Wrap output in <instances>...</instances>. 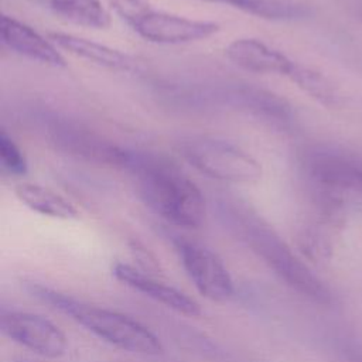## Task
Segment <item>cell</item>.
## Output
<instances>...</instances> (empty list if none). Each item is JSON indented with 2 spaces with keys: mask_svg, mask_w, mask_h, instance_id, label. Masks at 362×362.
Here are the masks:
<instances>
[{
  "mask_svg": "<svg viewBox=\"0 0 362 362\" xmlns=\"http://www.w3.org/2000/svg\"><path fill=\"white\" fill-rule=\"evenodd\" d=\"M130 28L143 40L164 45L195 42L221 31L216 21L191 18L156 7H151Z\"/></svg>",
  "mask_w": 362,
  "mask_h": 362,
  "instance_id": "obj_9",
  "label": "cell"
},
{
  "mask_svg": "<svg viewBox=\"0 0 362 362\" xmlns=\"http://www.w3.org/2000/svg\"><path fill=\"white\" fill-rule=\"evenodd\" d=\"M48 38L59 49L110 71L127 72L133 71L136 66V61L129 54L81 35L51 31L48 33Z\"/></svg>",
  "mask_w": 362,
  "mask_h": 362,
  "instance_id": "obj_14",
  "label": "cell"
},
{
  "mask_svg": "<svg viewBox=\"0 0 362 362\" xmlns=\"http://www.w3.org/2000/svg\"><path fill=\"white\" fill-rule=\"evenodd\" d=\"M223 103L236 106L246 113L276 127H288L293 122L291 106L279 95L252 85H233L221 90Z\"/></svg>",
  "mask_w": 362,
  "mask_h": 362,
  "instance_id": "obj_11",
  "label": "cell"
},
{
  "mask_svg": "<svg viewBox=\"0 0 362 362\" xmlns=\"http://www.w3.org/2000/svg\"><path fill=\"white\" fill-rule=\"evenodd\" d=\"M300 168L311 195L362 198V157L344 147L317 143L300 153Z\"/></svg>",
  "mask_w": 362,
  "mask_h": 362,
  "instance_id": "obj_4",
  "label": "cell"
},
{
  "mask_svg": "<svg viewBox=\"0 0 362 362\" xmlns=\"http://www.w3.org/2000/svg\"><path fill=\"white\" fill-rule=\"evenodd\" d=\"M228 59L247 72L279 75L291 79L298 62L259 38H236L225 48Z\"/></svg>",
  "mask_w": 362,
  "mask_h": 362,
  "instance_id": "obj_10",
  "label": "cell"
},
{
  "mask_svg": "<svg viewBox=\"0 0 362 362\" xmlns=\"http://www.w3.org/2000/svg\"><path fill=\"white\" fill-rule=\"evenodd\" d=\"M41 122L45 137L57 150L89 164L126 170L130 150L83 123L59 115H47Z\"/></svg>",
  "mask_w": 362,
  "mask_h": 362,
  "instance_id": "obj_6",
  "label": "cell"
},
{
  "mask_svg": "<svg viewBox=\"0 0 362 362\" xmlns=\"http://www.w3.org/2000/svg\"><path fill=\"white\" fill-rule=\"evenodd\" d=\"M28 293L42 303L69 317L102 341L132 354L158 355L163 345L156 334L139 321L105 308L78 300L40 283H27Z\"/></svg>",
  "mask_w": 362,
  "mask_h": 362,
  "instance_id": "obj_3",
  "label": "cell"
},
{
  "mask_svg": "<svg viewBox=\"0 0 362 362\" xmlns=\"http://www.w3.org/2000/svg\"><path fill=\"white\" fill-rule=\"evenodd\" d=\"M16 362H28V361H23V359H20V361H16Z\"/></svg>",
  "mask_w": 362,
  "mask_h": 362,
  "instance_id": "obj_24",
  "label": "cell"
},
{
  "mask_svg": "<svg viewBox=\"0 0 362 362\" xmlns=\"http://www.w3.org/2000/svg\"><path fill=\"white\" fill-rule=\"evenodd\" d=\"M178 150L185 161L208 178L229 184H255L262 178L260 163L235 143L212 136H188Z\"/></svg>",
  "mask_w": 362,
  "mask_h": 362,
  "instance_id": "obj_5",
  "label": "cell"
},
{
  "mask_svg": "<svg viewBox=\"0 0 362 362\" xmlns=\"http://www.w3.org/2000/svg\"><path fill=\"white\" fill-rule=\"evenodd\" d=\"M346 356L349 359V362H362V351L355 348V346H349L346 348Z\"/></svg>",
  "mask_w": 362,
  "mask_h": 362,
  "instance_id": "obj_21",
  "label": "cell"
},
{
  "mask_svg": "<svg viewBox=\"0 0 362 362\" xmlns=\"http://www.w3.org/2000/svg\"><path fill=\"white\" fill-rule=\"evenodd\" d=\"M199 1H206V3H218V4H228V0H199Z\"/></svg>",
  "mask_w": 362,
  "mask_h": 362,
  "instance_id": "obj_23",
  "label": "cell"
},
{
  "mask_svg": "<svg viewBox=\"0 0 362 362\" xmlns=\"http://www.w3.org/2000/svg\"><path fill=\"white\" fill-rule=\"evenodd\" d=\"M0 329L6 338L42 358H61L68 348L66 337L59 327L40 314L3 308Z\"/></svg>",
  "mask_w": 362,
  "mask_h": 362,
  "instance_id": "obj_8",
  "label": "cell"
},
{
  "mask_svg": "<svg viewBox=\"0 0 362 362\" xmlns=\"http://www.w3.org/2000/svg\"><path fill=\"white\" fill-rule=\"evenodd\" d=\"M16 197L31 211L54 219L78 218L76 206L59 192L33 182H21L14 188Z\"/></svg>",
  "mask_w": 362,
  "mask_h": 362,
  "instance_id": "obj_15",
  "label": "cell"
},
{
  "mask_svg": "<svg viewBox=\"0 0 362 362\" xmlns=\"http://www.w3.org/2000/svg\"><path fill=\"white\" fill-rule=\"evenodd\" d=\"M0 160L1 167L11 175L21 177L28 171V164L24 153L17 143L7 134L6 130L0 132Z\"/></svg>",
  "mask_w": 362,
  "mask_h": 362,
  "instance_id": "obj_19",
  "label": "cell"
},
{
  "mask_svg": "<svg viewBox=\"0 0 362 362\" xmlns=\"http://www.w3.org/2000/svg\"><path fill=\"white\" fill-rule=\"evenodd\" d=\"M218 211L230 228L263 262L301 296L322 304L335 303L331 288L288 247V245L255 211L239 201L222 199Z\"/></svg>",
  "mask_w": 362,
  "mask_h": 362,
  "instance_id": "obj_2",
  "label": "cell"
},
{
  "mask_svg": "<svg viewBox=\"0 0 362 362\" xmlns=\"http://www.w3.org/2000/svg\"><path fill=\"white\" fill-rule=\"evenodd\" d=\"M54 14L75 25L106 30L112 25V16L100 0H49Z\"/></svg>",
  "mask_w": 362,
  "mask_h": 362,
  "instance_id": "obj_16",
  "label": "cell"
},
{
  "mask_svg": "<svg viewBox=\"0 0 362 362\" xmlns=\"http://www.w3.org/2000/svg\"><path fill=\"white\" fill-rule=\"evenodd\" d=\"M178 259L195 288L212 301H226L235 293L232 276L209 247L187 238L174 239Z\"/></svg>",
  "mask_w": 362,
  "mask_h": 362,
  "instance_id": "obj_7",
  "label": "cell"
},
{
  "mask_svg": "<svg viewBox=\"0 0 362 362\" xmlns=\"http://www.w3.org/2000/svg\"><path fill=\"white\" fill-rule=\"evenodd\" d=\"M355 13L362 20V0H356V3H355Z\"/></svg>",
  "mask_w": 362,
  "mask_h": 362,
  "instance_id": "obj_22",
  "label": "cell"
},
{
  "mask_svg": "<svg viewBox=\"0 0 362 362\" xmlns=\"http://www.w3.org/2000/svg\"><path fill=\"white\" fill-rule=\"evenodd\" d=\"M290 81L324 106H335L338 103V93L332 83L313 68L298 64Z\"/></svg>",
  "mask_w": 362,
  "mask_h": 362,
  "instance_id": "obj_18",
  "label": "cell"
},
{
  "mask_svg": "<svg viewBox=\"0 0 362 362\" xmlns=\"http://www.w3.org/2000/svg\"><path fill=\"white\" fill-rule=\"evenodd\" d=\"M112 274L122 284L174 310L175 313L189 317H197L201 314V308L194 298L187 296L184 291L143 273L132 264L116 262L112 266Z\"/></svg>",
  "mask_w": 362,
  "mask_h": 362,
  "instance_id": "obj_13",
  "label": "cell"
},
{
  "mask_svg": "<svg viewBox=\"0 0 362 362\" xmlns=\"http://www.w3.org/2000/svg\"><path fill=\"white\" fill-rule=\"evenodd\" d=\"M126 170L133 175L143 202L165 222L187 229L204 223L205 197L177 164L154 153L130 150Z\"/></svg>",
  "mask_w": 362,
  "mask_h": 362,
  "instance_id": "obj_1",
  "label": "cell"
},
{
  "mask_svg": "<svg viewBox=\"0 0 362 362\" xmlns=\"http://www.w3.org/2000/svg\"><path fill=\"white\" fill-rule=\"evenodd\" d=\"M228 6L272 21L301 20L311 14V8L297 0H228Z\"/></svg>",
  "mask_w": 362,
  "mask_h": 362,
  "instance_id": "obj_17",
  "label": "cell"
},
{
  "mask_svg": "<svg viewBox=\"0 0 362 362\" xmlns=\"http://www.w3.org/2000/svg\"><path fill=\"white\" fill-rule=\"evenodd\" d=\"M1 42L16 54L52 68H64L66 61L61 49L48 38L41 35L33 27L11 17H1Z\"/></svg>",
  "mask_w": 362,
  "mask_h": 362,
  "instance_id": "obj_12",
  "label": "cell"
},
{
  "mask_svg": "<svg viewBox=\"0 0 362 362\" xmlns=\"http://www.w3.org/2000/svg\"><path fill=\"white\" fill-rule=\"evenodd\" d=\"M109 7L132 27L141 16H144L153 6L147 0H105Z\"/></svg>",
  "mask_w": 362,
  "mask_h": 362,
  "instance_id": "obj_20",
  "label": "cell"
}]
</instances>
